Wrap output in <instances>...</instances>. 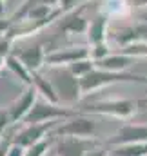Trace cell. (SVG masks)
Here are the masks:
<instances>
[{"label":"cell","instance_id":"obj_14","mask_svg":"<svg viewBox=\"0 0 147 156\" xmlns=\"http://www.w3.org/2000/svg\"><path fill=\"white\" fill-rule=\"evenodd\" d=\"M82 9H84V5L78 9V11H74L71 15H67L64 20L60 18V24H58V27H60V31L62 33H69V35H80V33H87V29H89V24H87V20L80 15L82 13Z\"/></svg>","mask_w":147,"mask_h":156},{"label":"cell","instance_id":"obj_23","mask_svg":"<svg viewBox=\"0 0 147 156\" xmlns=\"http://www.w3.org/2000/svg\"><path fill=\"white\" fill-rule=\"evenodd\" d=\"M11 145H13V136L4 138V140L0 142V156H7L9 149H11Z\"/></svg>","mask_w":147,"mask_h":156},{"label":"cell","instance_id":"obj_28","mask_svg":"<svg viewBox=\"0 0 147 156\" xmlns=\"http://www.w3.org/2000/svg\"><path fill=\"white\" fill-rule=\"evenodd\" d=\"M5 2H7V0H0V15H2L4 9H5Z\"/></svg>","mask_w":147,"mask_h":156},{"label":"cell","instance_id":"obj_19","mask_svg":"<svg viewBox=\"0 0 147 156\" xmlns=\"http://www.w3.org/2000/svg\"><path fill=\"white\" fill-rule=\"evenodd\" d=\"M95 67H96V66H95V60H93V58H85V60H78V62L71 64V66H69V71L73 73L74 76L84 78L85 75H89Z\"/></svg>","mask_w":147,"mask_h":156},{"label":"cell","instance_id":"obj_15","mask_svg":"<svg viewBox=\"0 0 147 156\" xmlns=\"http://www.w3.org/2000/svg\"><path fill=\"white\" fill-rule=\"evenodd\" d=\"M87 38L91 42V45H98V44H104L106 42V38H107V15L106 13L98 15L89 24Z\"/></svg>","mask_w":147,"mask_h":156},{"label":"cell","instance_id":"obj_7","mask_svg":"<svg viewBox=\"0 0 147 156\" xmlns=\"http://www.w3.org/2000/svg\"><path fill=\"white\" fill-rule=\"evenodd\" d=\"M100 144L95 138H78V136H64L55 142V153L58 156H85L89 151L96 149Z\"/></svg>","mask_w":147,"mask_h":156},{"label":"cell","instance_id":"obj_9","mask_svg":"<svg viewBox=\"0 0 147 156\" xmlns=\"http://www.w3.org/2000/svg\"><path fill=\"white\" fill-rule=\"evenodd\" d=\"M142 142H147V125L125 123L107 140V145L118 147V145H125V144H142Z\"/></svg>","mask_w":147,"mask_h":156},{"label":"cell","instance_id":"obj_17","mask_svg":"<svg viewBox=\"0 0 147 156\" xmlns=\"http://www.w3.org/2000/svg\"><path fill=\"white\" fill-rule=\"evenodd\" d=\"M113 156H147V142L118 145L113 151Z\"/></svg>","mask_w":147,"mask_h":156},{"label":"cell","instance_id":"obj_21","mask_svg":"<svg viewBox=\"0 0 147 156\" xmlns=\"http://www.w3.org/2000/svg\"><path fill=\"white\" fill-rule=\"evenodd\" d=\"M106 56H109V45L104 42V44H98V45H93V49H91V58L95 60V62H98V60H104Z\"/></svg>","mask_w":147,"mask_h":156},{"label":"cell","instance_id":"obj_18","mask_svg":"<svg viewBox=\"0 0 147 156\" xmlns=\"http://www.w3.org/2000/svg\"><path fill=\"white\" fill-rule=\"evenodd\" d=\"M37 5H49V7H60V0H26L24 2V5L11 16V24L18 18V16H22L26 11H29V9H33V7H37Z\"/></svg>","mask_w":147,"mask_h":156},{"label":"cell","instance_id":"obj_26","mask_svg":"<svg viewBox=\"0 0 147 156\" xmlns=\"http://www.w3.org/2000/svg\"><path fill=\"white\" fill-rule=\"evenodd\" d=\"M11 26H13L11 20H7V22H5V20H0V33H7V31L11 29Z\"/></svg>","mask_w":147,"mask_h":156},{"label":"cell","instance_id":"obj_10","mask_svg":"<svg viewBox=\"0 0 147 156\" xmlns=\"http://www.w3.org/2000/svg\"><path fill=\"white\" fill-rule=\"evenodd\" d=\"M113 40L120 47H127L133 44H147V22H138L134 26L122 27L113 35Z\"/></svg>","mask_w":147,"mask_h":156},{"label":"cell","instance_id":"obj_8","mask_svg":"<svg viewBox=\"0 0 147 156\" xmlns=\"http://www.w3.org/2000/svg\"><path fill=\"white\" fill-rule=\"evenodd\" d=\"M85 58H91V49L85 45H78V47H69V49L47 53L45 64L51 67H69L71 64L78 62V60H85Z\"/></svg>","mask_w":147,"mask_h":156},{"label":"cell","instance_id":"obj_13","mask_svg":"<svg viewBox=\"0 0 147 156\" xmlns=\"http://www.w3.org/2000/svg\"><path fill=\"white\" fill-rule=\"evenodd\" d=\"M136 62L134 56L124 55V53H116V55H109L104 60L95 62V66L98 69H106V71H116V73H125L127 67H131Z\"/></svg>","mask_w":147,"mask_h":156},{"label":"cell","instance_id":"obj_12","mask_svg":"<svg viewBox=\"0 0 147 156\" xmlns=\"http://www.w3.org/2000/svg\"><path fill=\"white\" fill-rule=\"evenodd\" d=\"M15 56L33 73V71H38L44 64H45V56L47 53L44 51L42 44L38 45H33V47H27V49H22V51H16Z\"/></svg>","mask_w":147,"mask_h":156},{"label":"cell","instance_id":"obj_1","mask_svg":"<svg viewBox=\"0 0 147 156\" xmlns=\"http://www.w3.org/2000/svg\"><path fill=\"white\" fill-rule=\"evenodd\" d=\"M124 82H134V83H144L147 85V76L142 75H133V73H116V71H106V69H98L95 67L89 75L80 78V85H82V93L89 94L104 85L111 83H124Z\"/></svg>","mask_w":147,"mask_h":156},{"label":"cell","instance_id":"obj_6","mask_svg":"<svg viewBox=\"0 0 147 156\" xmlns=\"http://www.w3.org/2000/svg\"><path fill=\"white\" fill-rule=\"evenodd\" d=\"M62 123V120H53V122H42V123H27L20 133L13 134V144L15 145H20L24 149L35 145L38 142L45 140V136H49V133L58 125Z\"/></svg>","mask_w":147,"mask_h":156},{"label":"cell","instance_id":"obj_11","mask_svg":"<svg viewBox=\"0 0 147 156\" xmlns=\"http://www.w3.org/2000/svg\"><path fill=\"white\" fill-rule=\"evenodd\" d=\"M37 87L35 85H29L26 91H24V94L16 100V102H13L7 109H9V116H11V122L13 123H16V122H22L26 115L31 111V107L35 105V102H37Z\"/></svg>","mask_w":147,"mask_h":156},{"label":"cell","instance_id":"obj_20","mask_svg":"<svg viewBox=\"0 0 147 156\" xmlns=\"http://www.w3.org/2000/svg\"><path fill=\"white\" fill-rule=\"evenodd\" d=\"M51 144H53V138L49 136V138L38 142V144H35V145L27 147L26 153H24V156H45L47 151H49V147H51Z\"/></svg>","mask_w":147,"mask_h":156},{"label":"cell","instance_id":"obj_25","mask_svg":"<svg viewBox=\"0 0 147 156\" xmlns=\"http://www.w3.org/2000/svg\"><path fill=\"white\" fill-rule=\"evenodd\" d=\"M85 156H107V151H106V149H100V147H96V149L89 151Z\"/></svg>","mask_w":147,"mask_h":156},{"label":"cell","instance_id":"obj_2","mask_svg":"<svg viewBox=\"0 0 147 156\" xmlns=\"http://www.w3.org/2000/svg\"><path fill=\"white\" fill-rule=\"evenodd\" d=\"M147 102L140 100H120V98H111V100H100V102H93L85 107H82L80 113H93V115H107L114 116L120 120H127L133 115H136L140 111V107Z\"/></svg>","mask_w":147,"mask_h":156},{"label":"cell","instance_id":"obj_29","mask_svg":"<svg viewBox=\"0 0 147 156\" xmlns=\"http://www.w3.org/2000/svg\"><path fill=\"white\" fill-rule=\"evenodd\" d=\"M45 156H58V154H56L55 151H51V153H47V154H45Z\"/></svg>","mask_w":147,"mask_h":156},{"label":"cell","instance_id":"obj_16","mask_svg":"<svg viewBox=\"0 0 147 156\" xmlns=\"http://www.w3.org/2000/svg\"><path fill=\"white\" fill-rule=\"evenodd\" d=\"M33 85L37 87V91L47 100V102H53V104H60V98L51 83V80L45 76H42L38 71H33Z\"/></svg>","mask_w":147,"mask_h":156},{"label":"cell","instance_id":"obj_5","mask_svg":"<svg viewBox=\"0 0 147 156\" xmlns=\"http://www.w3.org/2000/svg\"><path fill=\"white\" fill-rule=\"evenodd\" d=\"M95 131H96V123L87 116H82L76 115V116L69 118L66 123H58L51 133L49 136L51 138H64V136H78V138H93L95 136Z\"/></svg>","mask_w":147,"mask_h":156},{"label":"cell","instance_id":"obj_4","mask_svg":"<svg viewBox=\"0 0 147 156\" xmlns=\"http://www.w3.org/2000/svg\"><path fill=\"white\" fill-rule=\"evenodd\" d=\"M76 115H80V113L67 109V107H60L58 104H53L47 100H37L35 105L31 107V111L26 115L22 122L26 125L27 123H42V122H53V120H67Z\"/></svg>","mask_w":147,"mask_h":156},{"label":"cell","instance_id":"obj_3","mask_svg":"<svg viewBox=\"0 0 147 156\" xmlns=\"http://www.w3.org/2000/svg\"><path fill=\"white\" fill-rule=\"evenodd\" d=\"M49 80H51L62 104H74L84 94L82 85H80V78L74 76L69 71V67H53Z\"/></svg>","mask_w":147,"mask_h":156},{"label":"cell","instance_id":"obj_27","mask_svg":"<svg viewBox=\"0 0 147 156\" xmlns=\"http://www.w3.org/2000/svg\"><path fill=\"white\" fill-rule=\"evenodd\" d=\"M134 7H147V0H131Z\"/></svg>","mask_w":147,"mask_h":156},{"label":"cell","instance_id":"obj_24","mask_svg":"<svg viewBox=\"0 0 147 156\" xmlns=\"http://www.w3.org/2000/svg\"><path fill=\"white\" fill-rule=\"evenodd\" d=\"M24 153H26V149L24 147H20V145H11V149H9V153H7V156H24Z\"/></svg>","mask_w":147,"mask_h":156},{"label":"cell","instance_id":"obj_22","mask_svg":"<svg viewBox=\"0 0 147 156\" xmlns=\"http://www.w3.org/2000/svg\"><path fill=\"white\" fill-rule=\"evenodd\" d=\"M11 116H9V109H0V133H4L9 125H11Z\"/></svg>","mask_w":147,"mask_h":156}]
</instances>
